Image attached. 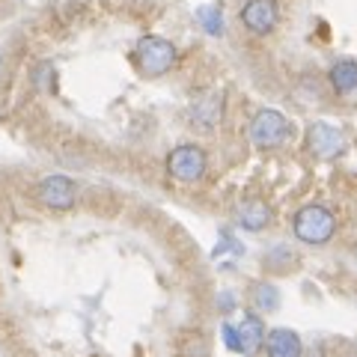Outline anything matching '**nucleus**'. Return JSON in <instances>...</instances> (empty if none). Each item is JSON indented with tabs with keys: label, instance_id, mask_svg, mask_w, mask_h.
<instances>
[{
	"label": "nucleus",
	"instance_id": "10",
	"mask_svg": "<svg viewBox=\"0 0 357 357\" xmlns=\"http://www.w3.org/2000/svg\"><path fill=\"white\" fill-rule=\"evenodd\" d=\"M328 81H331V86L337 89L340 96L357 93V63H354V60H340V63H333L331 72H328Z\"/></svg>",
	"mask_w": 357,
	"mask_h": 357
},
{
	"label": "nucleus",
	"instance_id": "17",
	"mask_svg": "<svg viewBox=\"0 0 357 357\" xmlns=\"http://www.w3.org/2000/svg\"><path fill=\"white\" fill-rule=\"evenodd\" d=\"M354 259H357V244H354Z\"/></svg>",
	"mask_w": 357,
	"mask_h": 357
},
{
	"label": "nucleus",
	"instance_id": "13",
	"mask_svg": "<svg viewBox=\"0 0 357 357\" xmlns=\"http://www.w3.org/2000/svg\"><path fill=\"white\" fill-rule=\"evenodd\" d=\"M250 298H253V307L262 310V312H271V310H277V304H280V292H277L271 283H256Z\"/></svg>",
	"mask_w": 357,
	"mask_h": 357
},
{
	"label": "nucleus",
	"instance_id": "7",
	"mask_svg": "<svg viewBox=\"0 0 357 357\" xmlns=\"http://www.w3.org/2000/svg\"><path fill=\"white\" fill-rule=\"evenodd\" d=\"M241 21L244 27L250 33H271L277 27V21H280V6H277V0H248V3L241 6Z\"/></svg>",
	"mask_w": 357,
	"mask_h": 357
},
{
	"label": "nucleus",
	"instance_id": "4",
	"mask_svg": "<svg viewBox=\"0 0 357 357\" xmlns=\"http://www.w3.org/2000/svg\"><path fill=\"white\" fill-rule=\"evenodd\" d=\"M167 170L178 182H197L206 173V152L194 146V143H182L167 155Z\"/></svg>",
	"mask_w": 357,
	"mask_h": 357
},
{
	"label": "nucleus",
	"instance_id": "5",
	"mask_svg": "<svg viewBox=\"0 0 357 357\" xmlns=\"http://www.w3.org/2000/svg\"><path fill=\"white\" fill-rule=\"evenodd\" d=\"M307 149L312 158L319 161H333L345 152V137L337 126H328V122H312L307 128Z\"/></svg>",
	"mask_w": 357,
	"mask_h": 357
},
{
	"label": "nucleus",
	"instance_id": "6",
	"mask_svg": "<svg viewBox=\"0 0 357 357\" xmlns=\"http://www.w3.org/2000/svg\"><path fill=\"white\" fill-rule=\"evenodd\" d=\"M36 199H39L42 206H48V208L66 211V208L75 206L77 188H75L72 178H66V176H48V178H42V182H39Z\"/></svg>",
	"mask_w": 357,
	"mask_h": 357
},
{
	"label": "nucleus",
	"instance_id": "16",
	"mask_svg": "<svg viewBox=\"0 0 357 357\" xmlns=\"http://www.w3.org/2000/svg\"><path fill=\"white\" fill-rule=\"evenodd\" d=\"M203 18H206V30L208 33H220V13L218 9H208V13H203Z\"/></svg>",
	"mask_w": 357,
	"mask_h": 357
},
{
	"label": "nucleus",
	"instance_id": "2",
	"mask_svg": "<svg viewBox=\"0 0 357 357\" xmlns=\"http://www.w3.org/2000/svg\"><path fill=\"white\" fill-rule=\"evenodd\" d=\"M134 60H137V69L146 77H158L167 75L176 63V48L173 42H167L161 36H143L134 48Z\"/></svg>",
	"mask_w": 357,
	"mask_h": 357
},
{
	"label": "nucleus",
	"instance_id": "11",
	"mask_svg": "<svg viewBox=\"0 0 357 357\" xmlns=\"http://www.w3.org/2000/svg\"><path fill=\"white\" fill-rule=\"evenodd\" d=\"M238 223L250 232H259L271 223V208H268L262 199H248V203H241V208H238Z\"/></svg>",
	"mask_w": 357,
	"mask_h": 357
},
{
	"label": "nucleus",
	"instance_id": "12",
	"mask_svg": "<svg viewBox=\"0 0 357 357\" xmlns=\"http://www.w3.org/2000/svg\"><path fill=\"white\" fill-rule=\"evenodd\" d=\"M218 119H220V98H203L197 107H194V122L197 126H203V128H211V126H218Z\"/></svg>",
	"mask_w": 357,
	"mask_h": 357
},
{
	"label": "nucleus",
	"instance_id": "3",
	"mask_svg": "<svg viewBox=\"0 0 357 357\" xmlns=\"http://www.w3.org/2000/svg\"><path fill=\"white\" fill-rule=\"evenodd\" d=\"M292 137V122L280 110H259L250 122V143L259 149H277Z\"/></svg>",
	"mask_w": 357,
	"mask_h": 357
},
{
	"label": "nucleus",
	"instance_id": "8",
	"mask_svg": "<svg viewBox=\"0 0 357 357\" xmlns=\"http://www.w3.org/2000/svg\"><path fill=\"white\" fill-rule=\"evenodd\" d=\"M304 345H301V337L289 328H274L265 337V354L268 357H301Z\"/></svg>",
	"mask_w": 357,
	"mask_h": 357
},
{
	"label": "nucleus",
	"instance_id": "9",
	"mask_svg": "<svg viewBox=\"0 0 357 357\" xmlns=\"http://www.w3.org/2000/svg\"><path fill=\"white\" fill-rule=\"evenodd\" d=\"M236 328H238V340H241V354H256L265 345L268 333L256 312H248V316L241 319V325H236Z\"/></svg>",
	"mask_w": 357,
	"mask_h": 357
},
{
	"label": "nucleus",
	"instance_id": "15",
	"mask_svg": "<svg viewBox=\"0 0 357 357\" xmlns=\"http://www.w3.org/2000/svg\"><path fill=\"white\" fill-rule=\"evenodd\" d=\"M220 333H223V342H227V349H229V351H238V354H241L238 328H236V325H223V328H220Z\"/></svg>",
	"mask_w": 357,
	"mask_h": 357
},
{
	"label": "nucleus",
	"instance_id": "14",
	"mask_svg": "<svg viewBox=\"0 0 357 357\" xmlns=\"http://www.w3.org/2000/svg\"><path fill=\"white\" fill-rule=\"evenodd\" d=\"M182 349H185V351H182L185 357H203V354H206V340L199 337V333H188Z\"/></svg>",
	"mask_w": 357,
	"mask_h": 357
},
{
	"label": "nucleus",
	"instance_id": "1",
	"mask_svg": "<svg viewBox=\"0 0 357 357\" xmlns=\"http://www.w3.org/2000/svg\"><path fill=\"white\" fill-rule=\"evenodd\" d=\"M292 229H295V238L304 244H328L333 238V232H337V218H333L331 208L312 203L295 215Z\"/></svg>",
	"mask_w": 357,
	"mask_h": 357
}]
</instances>
